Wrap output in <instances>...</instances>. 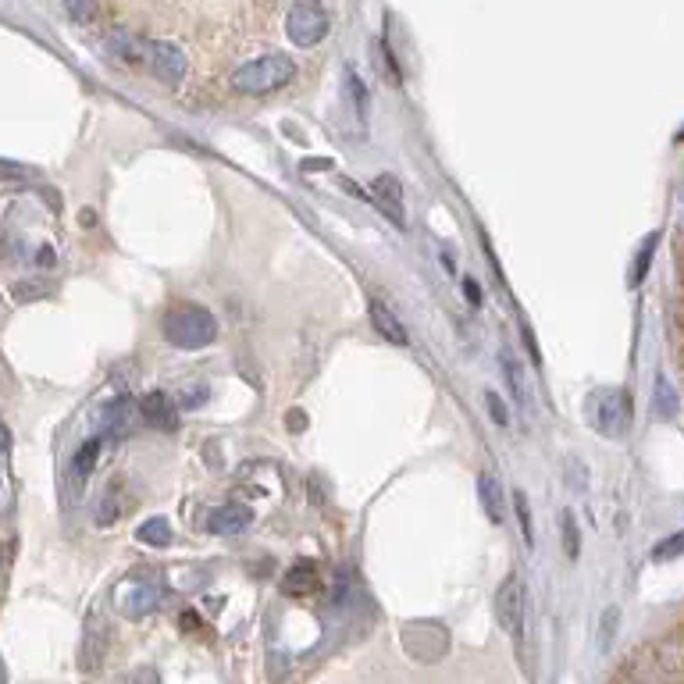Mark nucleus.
I'll list each match as a JSON object with an SVG mask.
<instances>
[{
    "label": "nucleus",
    "instance_id": "nucleus-1",
    "mask_svg": "<svg viewBox=\"0 0 684 684\" xmlns=\"http://www.w3.org/2000/svg\"><path fill=\"white\" fill-rule=\"evenodd\" d=\"M164 339L179 350H204L218 339V321L207 307L196 303H179L164 314Z\"/></svg>",
    "mask_w": 684,
    "mask_h": 684
},
{
    "label": "nucleus",
    "instance_id": "nucleus-2",
    "mask_svg": "<svg viewBox=\"0 0 684 684\" xmlns=\"http://www.w3.org/2000/svg\"><path fill=\"white\" fill-rule=\"evenodd\" d=\"M293 75H296V65L289 54H264L232 72V90L246 93V97H264V93L282 90L285 82H293Z\"/></svg>",
    "mask_w": 684,
    "mask_h": 684
},
{
    "label": "nucleus",
    "instance_id": "nucleus-3",
    "mask_svg": "<svg viewBox=\"0 0 684 684\" xmlns=\"http://www.w3.org/2000/svg\"><path fill=\"white\" fill-rule=\"evenodd\" d=\"M585 417L592 424V432L606 435V439H620L631 428V392L613 389V385L588 392Z\"/></svg>",
    "mask_w": 684,
    "mask_h": 684
},
{
    "label": "nucleus",
    "instance_id": "nucleus-4",
    "mask_svg": "<svg viewBox=\"0 0 684 684\" xmlns=\"http://www.w3.org/2000/svg\"><path fill=\"white\" fill-rule=\"evenodd\" d=\"M285 33L296 47H318L328 36V11L321 8L318 0H300L285 15Z\"/></svg>",
    "mask_w": 684,
    "mask_h": 684
},
{
    "label": "nucleus",
    "instance_id": "nucleus-5",
    "mask_svg": "<svg viewBox=\"0 0 684 684\" xmlns=\"http://www.w3.org/2000/svg\"><path fill=\"white\" fill-rule=\"evenodd\" d=\"M143 57H147V68L154 72L157 82H164V86H179L182 79H186V54H182L175 43L168 40H150L147 50H143Z\"/></svg>",
    "mask_w": 684,
    "mask_h": 684
},
{
    "label": "nucleus",
    "instance_id": "nucleus-6",
    "mask_svg": "<svg viewBox=\"0 0 684 684\" xmlns=\"http://www.w3.org/2000/svg\"><path fill=\"white\" fill-rule=\"evenodd\" d=\"M496 620L510 638H521L524 635V585L517 574L499 585L496 592Z\"/></svg>",
    "mask_w": 684,
    "mask_h": 684
},
{
    "label": "nucleus",
    "instance_id": "nucleus-7",
    "mask_svg": "<svg viewBox=\"0 0 684 684\" xmlns=\"http://www.w3.org/2000/svg\"><path fill=\"white\" fill-rule=\"evenodd\" d=\"M371 200H375V204L382 207L385 218H389L392 225L403 228L407 214H403V186H399L396 175H378V179L371 182Z\"/></svg>",
    "mask_w": 684,
    "mask_h": 684
},
{
    "label": "nucleus",
    "instance_id": "nucleus-8",
    "mask_svg": "<svg viewBox=\"0 0 684 684\" xmlns=\"http://www.w3.org/2000/svg\"><path fill=\"white\" fill-rule=\"evenodd\" d=\"M250 521H253L250 506L228 503V506H218V510L207 517V531L218 538H232V535H243V531L250 528Z\"/></svg>",
    "mask_w": 684,
    "mask_h": 684
},
{
    "label": "nucleus",
    "instance_id": "nucleus-9",
    "mask_svg": "<svg viewBox=\"0 0 684 684\" xmlns=\"http://www.w3.org/2000/svg\"><path fill=\"white\" fill-rule=\"evenodd\" d=\"M157 603H161V588H157L154 581H136V585H129V592H125L122 610H125V617L143 620L157 610Z\"/></svg>",
    "mask_w": 684,
    "mask_h": 684
},
{
    "label": "nucleus",
    "instance_id": "nucleus-10",
    "mask_svg": "<svg viewBox=\"0 0 684 684\" xmlns=\"http://www.w3.org/2000/svg\"><path fill=\"white\" fill-rule=\"evenodd\" d=\"M104 652H107V624L100 617H90L86 624V635H82V670H97L104 663Z\"/></svg>",
    "mask_w": 684,
    "mask_h": 684
},
{
    "label": "nucleus",
    "instance_id": "nucleus-11",
    "mask_svg": "<svg viewBox=\"0 0 684 684\" xmlns=\"http://www.w3.org/2000/svg\"><path fill=\"white\" fill-rule=\"evenodd\" d=\"M371 325H375V332L382 335L385 342H392V346H407L410 342L403 321L392 314V307L385 300H371Z\"/></svg>",
    "mask_w": 684,
    "mask_h": 684
},
{
    "label": "nucleus",
    "instance_id": "nucleus-12",
    "mask_svg": "<svg viewBox=\"0 0 684 684\" xmlns=\"http://www.w3.org/2000/svg\"><path fill=\"white\" fill-rule=\"evenodd\" d=\"M478 496H481L485 513H489V521L503 524L506 521V496H503V485H499L496 474H489V471L478 474Z\"/></svg>",
    "mask_w": 684,
    "mask_h": 684
},
{
    "label": "nucleus",
    "instance_id": "nucleus-13",
    "mask_svg": "<svg viewBox=\"0 0 684 684\" xmlns=\"http://www.w3.org/2000/svg\"><path fill=\"white\" fill-rule=\"evenodd\" d=\"M139 414H143V421H150L154 428H164V432H171L175 428V407H171V399L164 396V392H147V396L139 399Z\"/></svg>",
    "mask_w": 684,
    "mask_h": 684
},
{
    "label": "nucleus",
    "instance_id": "nucleus-14",
    "mask_svg": "<svg viewBox=\"0 0 684 684\" xmlns=\"http://www.w3.org/2000/svg\"><path fill=\"white\" fill-rule=\"evenodd\" d=\"M282 592L285 595H296V599H303V595H314L318 592V567L314 563H296V567L285 570L282 578Z\"/></svg>",
    "mask_w": 684,
    "mask_h": 684
},
{
    "label": "nucleus",
    "instance_id": "nucleus-15",
    "mask_svg": "<svg viewBox=\"0 0 684 684\" xmlns=\"http://www.w3.org/2000/svg\"><path fill=\"white\" fill-rule=\"evenodd\" d=\"M652 410L663 417V421H677V389L667 375L656 378V396H652Z\"/></svg>",
    "mask_w": 684,
    "mask_h": 684
},
{
    "label": "nucleus",
    "instance_id": "nucleus-16",
    "mask_svg": "<svg viewBox=\"0 0 684 684\" xmlns=\"http://www.w3.org/2000/svg\"><path fill=\"white\" fill-rule=\"evenodd\" d=\"M136 538L143 546L164 549V546H171V524L164 521V517H150V521H143L136 528Z\"/></svg>",
    "mask_w": 684,
    "mask_h": 684
},
{
    "label": "nucleus",
    "instance_id": "nucleus-17",
    "mask_svg": "<svg viewBox=\"0 0 684 684\" xmlns=\"http://www.w3.org/2000/svg\"><path fill=\"white\" fill-rule=\"evenodd\" d=\"M560 528H563V553L574 560L581 553V535H578V521H574V513L563 510L560 513Z\"/></svg>",
    "mask_w": 684,
    "mask_h": 684
},
{
    "label": "nucleus",
    "instance_id": "nucleus-18",
    "mask_svg": "<svg viewBox=\"0 0 684 684\" xmlns=\"http://www.w3.org/2000/svg\"><path fill=\"white\" fill-rule=\"evenodd\" d=\"M97 456H100V439H90V442H82L79 453H75V464L72 471L79 474V478H86V474L97 467Z\"/></svg>",
    "mask_w": 684,
    "mask_h": 684
},
{
    "label": "nucleus",
    "instance_id": "nucleus-19",
    "mask_svg": "<svg viewBox=\"0 0 684 684\" xmlns=\"http://www.w3.org/2000/svg\"><path fill=\"white\" fill-rule=\"evenodd\" d=\"M513 506H517V521H521V535H524V546L535 549V528H531V510H528V496L521 489L513 492Z\"/></svg>",
    "mask_w": 684,
    "mask_h": 684
},
{
    "label": "nucleus",
    "instance_id": "nucleus-20",
    "mask_svg": "<svg viewBox=\"0 0 684 684\" xmlns=\"http://www.w3.org/2000/svg\"><path fill=\"white\" fill-rule=\"evenodd\" d=\"M503 375H506V382L513 385V389H517V399H528V385H524V375H521V364H517V360L510 357V350H503Z\"/></svg>",
    "mask_w": 684,
    "mask_h": 684
},
{
    "label": "nucleus",
    "instance_id": "nucleus-21",
    "mask_svg": "<svg viewBox=\"0 0 684 684\" xmlns=\"http://www.w3.org/2000/svg\"><path fill=\"white\" fill-rule=\"evenodd\" d=\"M656 243H660V232H652V236L642 243V253H638V264H635V271H631V285H642L645 271H649L652 253H656Z\"/></svg>",
    "mask_w": 684,
    "mask_h": 684
},
{
    "label": "nucleus",
    "instance_id": "nucleus-22",
    "mask_svg": "<svg viewBox=\"0 0 684 684\" xmlns=\"http://www.w3.org/2000/svg\"><path fill=\"white\" fill-rule=\"evenodd\" d=\"M681 549H684V531H674L667 542H660V546L652 549V560H677Z\"/></svg>",
    "mask_w": 684,
    "mask_h": 684
},
{
    "label": "nucleus",
    "instance_id": "nucleus-23",
    "mask_svg": "<svg viewBox=\"0 0 684 684\" xmlns=\"http://www.w3.org/2000/svg\"><path fill=\"white\" fill-rule=\"evenodd\" d=\"M65 8H68V15L75 18V22H93L97 18V0H65Z\"/></svg>",
    "mask_w": 684,
    "mask_h": 684
},
{
    "label": "nucleus",
    "instance_id": "nucleus-24",
    "mask_svg": "<svg viewBox=\"0 0 684 684\" xmlns=\"http://www.w3.org/2000/svg\"><path fill=\"white\" fill-rule=\"evenodd\" d=\"M485 407H489L492 421H496L499 428H506V424H510V410H506V403H503V399H499V392L485 389Z\"/></svg>",
    "mask_w": 684,
    "mask_h": 684
},
{
    "label": "nucleus",
    "instance_id": "nucleus-25",
    "mask_svg": "<svg viewBox=\"0 0 684 684\" xmlns=\"http://www.w3.org/2000/svg\"><path fill=\"white\" fill-rule=\"evenodd\" d=\"M204 403H207V385H189V389H182V396H179L182 410H196V407H204Z\"/></svg>",
    "mask_w": 684,
    "mask_h": 684
},
{
    "label": "nucleus",
    "instance_id": "nucleus-26",
    "mask_svg": "<svg viewBox=\"0 0 684 684\" xmlns=\"http://www.w3.org/2000/svg\"><path fill=\"white\" fill-rule=\"evenodd\" d=\"M118 513H122V506H118V499H111V492H107V496L100 499L97 524H100V528H107V524H114V521H118Z\"/></svg>",
    "mask_w": 684,
    "mask_h": 684
},
{
    "label": "nucleus",
    "instance_id": "nucleus-27",
    "mask_svg": "<svg viewBox=\"0 0 684 684\" xmlns=\"http://www.w3.org/2000/svg\"><path fill=\"white\" fill-rule=\"evenodd\" d=\"M33 175V168H25V164H18V161H4L0 157V179H8V182H22V179H29Z\"/></svg>",
    "mask_w": 684,
    "mask_h": 684
},
{
    "label": "nucleus",
    "instance_id": "nucleus-28",
    "mask_svg": "<svg viewBox=\"0 0 684 684\" xmlns=\"http://www.w3.org/2000/svg\"><path fill=\"white\" fill-rule=\"evenodd\" d=\"M346 82H350V97H353V104H357V114H364V111H367V90H364V82H360V75H357V72L346 75Z\"/></svg>",
    "mask_w": 684,
    "mask_h": 684
},
{
    "label": "nucleus",
    "instance_id": "nucleus-29",
    "mask_svg": "<svg viewBox=\"0 0 684 684\" xmlns=\"http://www.w3.org/2000/svg\"><path fill=\"white\" fill-rule=\"evenodd\" d=\"M289 428H293V432H303V428H307V414H303V410H289Z\"/></svg>",
    "mask_w": 684,
    "mask_h": 684
},
{
    "label": "nucleus",
    "instance_id": "nucleus-30",
    "mask_svg": "<svg viewBox=\"0 0 684 684\" xmlns=\"http://www.w3.org/2000/svg\"><path fill=\"white\" fill-rule=\"evenodd\" d=\"M464 296L471 303H481V289H478V282H474V278H464Z\"/></svg>",
    "mask_w": 684,
    "mask_h": 684
},
{
    "label": "nucleus",
    "instance_id": "nucleus-31",
    "mask_svg": "<svg viewBox=\"0 0 684 684\" xmlns=\"http://www.w3.org/2000/svg\"><path fill=\"white\" fill-rule=\"evenodd\" d=\"M325 168H332L328 157H310V161H303V171H325Z\"/></svg>",
    "mask_w": 684,
    "mask_h": 684
},
{
    "label": "nucleus",
    "instance_id": "nucleus-32",
    "mask_svg": "<svg viewBox=\"0 0 684 684\" xmlns=\"http://www.w3.org/2000/svg\"><path fill=\"white\" fill-rule=\"evenodd\" d=\"M8 449H11V428H8L4 421H0V456L8 453Z\"/></svg>",
    "mask_w": 684,
    "mask_h": 684
},
{
    "label": "nucleus",
    "instance_id": "nucleus-33",
    "mask_svg": "<svg viewBox=\"0 0 684 684\" xmlns=\"http://www.w3.org/2000/svg\"><path fill=\"white\" fill-rule=\"evenodd\" d=\"M79 221H82V225H86V228H90V225H97V221H93V211H82V214H79Z\"/></svg>",
    "mask_w": 684,
    "mask_h": 684
},
{
    "label": "nucleus",
    "instance_id": "nucleus-34",
    "mask_svg": "<svg viewBox=\"0 0 684 684\" xmlns=\"http://www.w3.org/2000/svg\"><path fill=\"white\" fill-rule=\"evenodd\" d=\"M54 261V253H50V246H43V253H40V264H50Z\"/></svg>",
    "mask_w": 684,
    "mask_h": 684
},
{
    "label": "nucleus",
    "instance_id": "nucleus-35",
    "mask_svg": "<svg viewBox=\"0 0 684 684\" xmlns=\"http://www.w3.org/2000/svg\"><path fill=\"white\" fill-rule=\"evenodd\" d=\"M0 684H8V667H4V660H0Z\"/></svg>",
    "mask_w": 684,
    "mask_h": 684
}]
</instances>
